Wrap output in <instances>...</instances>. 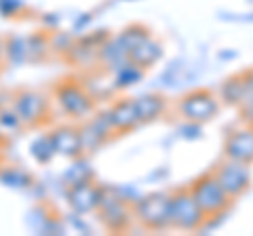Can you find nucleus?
<instances>
[{
    "label": "nucleus",
    "mask_w": 253,
    "mask_h": 236,
    "mask_svg": "<svg viewBox=\"0 0 253 236\" xmlns=\"http://www.w3.org/2000/svg\"><path fill=\"white\" fill-rule=\"evenodd\" d=\"M205 224H207V215L203 213L190 188H181L171 194V228L194 232L203 230Z\"/></svg>",
    "instance_id": "nucleus-4"
},
{
    "label": "nucleus",
    "mask_w": 253,
    "mask_h": 236,
    "mask_svg": "<svg viewBox=\"0 0 253 236\" xmlns=\"http://www.w3.org/2000/svg\"><path fill=\"white\" fill-rule=\"evenodd\" d=\"M245 97H243V104L241 108V114H243V120L251 124L253 127V70L245 72Z\"/></svg>",
    "instance_id": "nucleus-17"
},
{
    "label": "nucleus",
    "mask_w": 253,
    "mask_h": 236,
    "mask_svg": "<svg viewBox=\"0 0 253 236\" xmlns=\"http://www.w3.org/2000/svg\"><path fill=\"white\" fill-rule=\"evenodd\" d=\"M224 156L241 162H253V127L247 124L245 129L232 131L230 135L226 137L224 144Z\"/></svg>",
    "instance_id": "nucleus-11"
},
{
    "label": "nucleus",
    "mask_w": 253,
    "mask_h": 236,
    "mask_svg": "<svg viewBox=\"0 0 253 236\" xmlns=\"http://www.w3.org/2000/svg\"><path fill=\"white\" fill-rule=\"evenodd\" d=\"M177 112L181 118L194 124H205L213 120L219 112V99L209 89H194L186 93L177 104Z\"/></svg>",
    "instance_id": "nucleus-5"
},
{
    "label": "nucleus",
    "mask_w": 253,
    "mask_h": 236,
    "mask_svg": "<svg viewBox=\"0 0 253 236\" xmlns=\"http://www.w3.org/2000/svg\"><path fill=\"white\" fill-rule=\"evenodd\" d=\"M135 106L141 122H152L156 118H161L167 110V99L158 93H146V95L135 97Z\"/></svg>",
    "instance_id": "nucleus-14"
},
{
    "label": "nucleus",
    "mask_w": 253,
    "mask_h": 236,
    "mask_svg": "<svg viewBox=\"0 0 253 236\" xmlns=\"http://www.w3.org/2000/svg\"><path fill=\"white\" fill-rule=\"evenodd\" d=\"M53 95H55V101H57L59 110L70 118H86L93 112L95 97L76 78H63L61 82L55 84Z\"/></svg>",
    "instance_id": "nucleus-3"
},
{
    "label": "nucleus",
    "mask_w": 253,
    "mask_h": 236,
    "mask_svg": "<svg viewBox=\"0 0 253 236\" xmlns=\"http://www.w3.org/2000/svg\"><path fill=\"white\" fill-rule=\"evenodd\" d=\"M2 68H4V66H0V72H2Z\"/></svg>",
    "instance_id": "nucleus-18"
},
{
    "label": "nucleus",
    "mask_w": 253,
    "mask_h": 236,
    "mask_svg": "<svg viewBox=\"0 0 253 236\" xmlns=\"http://www.w3.org/2000/svg\"><path fill=\"white\" fill-rule=\"evenodd\" d=\"M245 74H236L230 76L228 80H224L219 89V99L228 106H241L243 97H245Z\"/></svg>",
    "instance_id": "nucleus-15"
},
{
    "label": "nucleus",
    "mask_w": 253,
    "mask_h": 236,
    "mask_svg": "<svg viewBox=\"0 0 253 236\" xmlns=\"http://www.w3.org/2000/svg\"><path fill=\"white\" fill-rule=\"evenodd\" d=\"M161 57H163V42L156 40L152 34H150L148 38H144L139 44H135L129 51V61L133 66L141 68V70L152 68Z\"/></svg>",
    "instance_id": "nucleus-13"
},
{
    "label": "nucleus",
    "mask_w": 253,
    "mask_h": 236,
    "mask_svg": "<svg viewBox=\"0 0 253 236\" xmlns=\"http://www.w3.org/2000/svg\"><path fill=\"white\" fill-rule=\"evenodd\" d=\"M106 114L110 118V122H112L116 135H125V133H129L141 124L135 99H129V97L114 99L112 104H110V108L106 110Z\"/></svg>",
    "instance_id": "nucleus-9"
},
{
    "label": "nucleus",
    "mask_w": 253,
    "mask_h": 236,
    "mask_svg": "<svg viewBox=\"0 0 253 236\" xmlns=\"http://www.w3.org/2000/svg\"><path fill=\"white\" fill-rule=\"evenodd\" d=\"M13 112L26 127H41L51 120V104L38 91H19L13 97Z\"/></svg>",
    "instance_id": "nucleus-6"
},
{
    "label": "nucleus",
    "mask_w": 253,
    "mask_h": 236,
    "mask_svg": "<svg viewBox=\"0 0 253 236\" xmlns=\"http://www.w3.org/2000/svg\"><path fill=\"white\" fill-rule=\"evenodd\" d=\"M213 173H215L221 188L230 194L232 200L243 196L251 186V169L247 162H241V160H234V158H228L226 156L224 160L215 164Z\"/></svg>",
    "instance_id": "nucleus-7"
},
{
    "label": "nucleus",
    "mask_w": 253,
    "mask_h": 236,
    "mask_svg": "<svg viewBox=\"0 0 253 236\" xmlns=\"http://www.w3.org/2000/svg\"><path fill=\"white\" fill-rule=\"evenodd\" d=\"M97 215L101 219V224L106 226V230L110 232H125L129 230L131 222L135 219L133 215V204L123 200L116 194H108L104 192L99 207H97Z\"/></svg>",
    "instance_id": "nucleus-8"
},
{
    "label": "nucleus",
    "mask_w": 253,
    "mask_h": 236,
    "mask_svg": "<svg viewBox=\"0 0 253 236\" xmlns=\"http://www.w3.org/2000/svg\"><path fill=\"white\" fill-rule=\"evenodd\" d=\"M150 36V30L146 28V26H139V23H133V26H129V28H125L121 34H118V40L123 42V46L126 49V53H129L133 46L135 44H139L144 38H148Z\"/></svg>",
    "instance_id": "nucleus-16"
},
{
    "label": "nucleus",
    "mask_w": 253,
    "mask_h": 236,
    "mask_svg": "<svg viewBox=\"0 0 253 236\" xmlns=\"http://www.w3.org/2000/svg\"><path fill=\"white\" fill-rule=\"evenodd\" d=\"M133 215L139 226L150 232H161L171 228V194L152 192L133 202Z\"/></svg>",
    "instance_id": "nucleus-2"
},
{
    "label": "nucleus",
    "mask_w": 253,
    "mask_h": 236,
    "mask_svg": "<svg viewBox=\"0 0 253 236\" xmlns=\"http://www.w3.org/2000/svg\"><path fill=\"white\" fill-rule=\"evenodd\" d=\"M101 198H104V190L91 182V179H84V182H78L70 188L68 192V200L72 204V209L78 213H91V211H97Z\"/></svg>",
    "instance_id": "nucleus-10"
},
{
    "label": "nucleus",
    "mask_w": 253,
    "mask_h": 236,
    "mask_svg": "<svg viewBox=\"0 0 253 236\" xmlns=\"http://www.w3.org/2000/svg\"><path fill=\"white\" fill-rule=\"evenodd\" d=\"M49 139L55 152L63 156H78L83 152V139L78 127H57L49 133Z\"/></svg>",
    "instance_id": "nucleus-12"
},
{
    "label": "nucleus",
    "mask_w": 253,
    "mask_h": 236,
    "mask_svg": "<svg viewBox=\"0 0 253 236\" xmlns=\"http://www.w3.org/2000/svg\"><path fill=\"white\" fill-rule=\"evenodd\" d=\"M190 192H192L196 202H199V207L203 209V213L207 215V219L221 217L232 202L230 194L221 188V184L217 182L213 171L203 173L201 177H196L192 186H190Z\"/></svg>",
    "instance_id": "nucleus-1"
}]
</instances>
